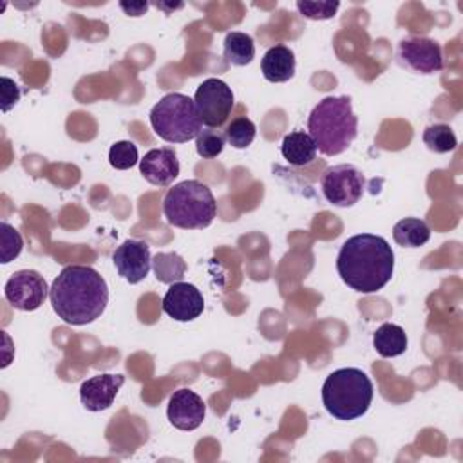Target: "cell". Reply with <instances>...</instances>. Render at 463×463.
Segmentation results:
<instances>
[{
    "label": "cell",
    "mask_w": 463,
    "mask_h": 463,
    "mask_svg": "<svg viewBox=\"0 0 463 463\" xmlns=\"http://www.w3.org/2000/svg\"><path fill=\"white\" fill-rule=\"evenodd\" d=\"M49 298L54 313L71 326H85L101 317L109 302L105 279L90 266H65L54 279Z\"/></svg>",
    "instance_id": "cell-1"
},
{
    "label": "cell",
    "mask_w": 463,
    "mask_h": 463,
    "mask_svg": "<svg viewBox=\"0 0 463 463\" xmlns=\"http://www.w3.org/2000/svg\"><path fill=\"white\" fill-rule=\"evenodd\" d=\"M336 271L351 289L376 293L392 277L394 251L380 235H353L338 251Z\"/></svg>",
    "instance_id": "cell-2"
},
{
    "label": "cell",
    "mask_w": 463,
    "mask_h": 463,
    "mask_svg": "<svg viewBox=\"0 0 463 463\" xmlns=\"http://www.w3.org/2000/svg\"><path fill=\"white\" fill-rule=\"evenodd\" d=\"M307 130L317 150L324 156H338L354 141L358 134V118L353 112L347 96H327L318 101L309 118Z\"/></svg>",
    "instance_id": "cell-3"
},
{
    "label": "cell",
    "mask_w": 463,
    "mask_h": 463,
    "mask_svg": "<svg viewBox=\"0 0 463 463\" xmlns=\"http://www.w3.org/2000/svg\"><path fill=\"white\" fill-rule=\"evenodd\" d=\"M373 382L356 367L333 371L322 385V403L326 411L342 421L364 416L373 402Z\"/></svg>",
    "instance_id": "cell-4"
},
{
    "label": "cell",
    "mask_w": 463,
    "mask_h": 463,
    "mask_svg": "<svg viewBox=\"0 0 463 463\" xmlns=\"http://www.w3.org/2000/svg\"><path fill=\"white\" fill-rule=\"evenodd\" d=\"M163 213L168 224L183 230L208 228L217 213L212 190L197 181L186 179L174 184L163 199Z\"/></svg>",
    "instance_id": "cell-5"
},
{
    "label": "cell",
    "mask_w": 463,
    "mask_h": 463,
    "mask_svg": "<svg viewBox=\"0 0 463 463\" xmlns=\"http://www.w3.org/2000/svg\"><path fill=\"white\" fill-rule=\"evenodd\" d=\"M154 132L168 143H186L201 132V119L192 98L172 92L163 96L150 110Z\"/></svg>",
    "instance_id": "cell-6"
},
{
    "label": "cell",
    "mask_w": 463,
    "mask_h": 463,
    "mask_svg": "<svg viewBox=\"0 0 463 463\" xmlns=\"http://www.w3.org/2000/svg\"><path fill=\"white\" fill-rule=\"evenodd\" d=\"M194 103L201 123L208 128H219L232 114L235 98L228 83L219 78H208L197 87Z\"/></svg>",
    "instance_id": "cell-7"
},
{
    "label": "cell",
    "mask_w": 463,
    "mask_h": 463,
    "mask_svg": "<svg viewBox=\"0 0 463 463\" xmlns=\"http://www.w3.org/2000/svg\"><path fill=\"white\" fill-rule=\"evenodd\" d=\"M365 179L362 172L353 165H336L322 175V194L327 203L347 208L360 201L364 194Z\"/></svg>",
    "instance_id": "cell-8"
},
{
    "label": "cell",
    "mask_w": 463,
    "mask_h": 463,
    "mask_svg": "<svg viewBox=\"0 0 463 463\" xmlns=\"http://www.w3.org/2000/svg\"><path fill=\"white\" fill-rule=\"evenodd\" d=\"M51 288H47L45 279L34 269H20L9 277L4 286L5 300L20 311H34L38 309Z\"/></svg>",
    "instance_id": "cell-9"
},
{
    "label": "cell",
    "mask_w": 463,
    "mask_h": 463,
    "mask_svg": "<svg viewBox=\"0 0 463 463\" xmlns=\"http://www.w3.org/2000/svg\"><path fill=\"white\" fill-rule=\"evenodd\" d=\"M400 61L420 74H434L443 69V54L438 42L423 36L402 40L398 45Z\"/></svg>",
    "instance_id": "cell-10"
},
{
    "label": "cell",
    "mask_w": 463,
    "mask_h": 463,
    "mask_svg": "<svg viewBox=\"0 0 463 463\" xmlns=\"http://www.w3.org/2000/svg\"><path fill=\"white\" fill-rule=\"evenodd\" d=\"M112 262L118 269V273L130 284L141 282L150 268H152V257L150 248L143 241L128 239L121 246L116 248L112 253Z\"/></svg>",
    "instance_id": "cell-11"
},
{
    "label": "cell",
    "mask_w": 463,
    "mask_h": 463,
    "mask_svg": "<svg viewBox=\"0 0 463 463\" xmlns=\"http://www.w3.org/2000/svg\"><path fill=\"white\" fill-rule=\"evenodd\" d=\"M204 309L201 291L188 282L170 284L163 297V311L177 322H190L197 318Z\"/></svg>",
    "instance_id": "cell-12"
},
{
    "label": "cell",
    "mask_w": 463,
    "mask_h": 463,
    "mask_svg": "<svg viewBox=\"0 0 463 463\" xmlns=\"http://www.w3.org/2000/svg\"><path fill=\"white\" fill-rule=\"evenodd\" d=\"M204 414L206 405L203 398L190 389H177L168 400V421L179 430H195L203 423Z\"/></svg>",
    "instance_id": "cell-13"
},
{
    "label": "cell",
    "mask_w": 463,
    "mask_h": 463,
    "mask_svg": "<svg viewBox=\"0 0 463 463\" xmlns=\"http://www.w3.org/2000/svg\"><path fill=\"white\" fill-rule=\"evenodd\" d=\"M123 382H125V378L121 374L105 373V374L90 376L80 387L81 405L92 412L109 409L114 403L116 394L121 389Z\"/></svg>",
    "instance_id": "cell-14"
},
{
    "label": "cell",
    "mask_w": 463,
    "mask_h": 463,
    "mask_svg": "<svg viewBox=\"0 0 463 463\" xmlns=\"http://www.w3.org/2000/svg\"><path fill=\"white\" fill-rule=\"evenodd\" d=\"M141 175L156 186H166L179 175V159L170 146L152 148L139 159Z\"/></svg>",
    "instance_id": "cell-15"
},
{
    "label": "cell",
    "mask_w": 463,
    "mask_h": 463,
    "mask_svg": "<svg viewBox=\"0 0 463 463\" xmlns=\"http://www.w3.org/2000/svg\"><path fill=\"white\" fill-rule=\"evenodd\" d=\"M262 76L271 83H284L295 74V54L286 45H273L260 61Z\"/></svg>",
    "instance_id": "cell-16"
},
{
    "label": "cell",
    "mask_w": 463,
    "mask_h": 463,
    "mask_svg": "<svg viewBox=\"0 0 463 463\" xmlns=\"http://www.w3.org/2000/svg\"><path fill=\"white\" fill-rule=\"evenodd\" d=\"M282 157L293 166L309 165L317 156V145L309 132L306 130H293L289 132L280 145Z\"/></svg>",
    "instance_id": "cell-17"
},
{
    "label": "cell",
    "mask_w": 463,
    "mask_h": 463,
    "mask_svg": "<svg viewBox=\"0 0 463 463\" xmlns=\"http://www.w3.org/2000/svg\"><path fill=\"white\" fill-rule=\"evenodd\" d=\"M373 345L380 356L394 358V356H400L405 353L407 335L400 326L385 322L374 331Z\"/></svg>",
    "instance_id": "cell-18"
},
{
    "label": "cell",
    "mask_w": 463,
    "mask_h": 463,
    "mask_svg": "<svg viewBox=\"0 0 463 463\" xmlns=\"http://www.w3.org/2000/svg\"><path fill=\"white\" fill-rule=\"evenodd\" d=\"M392 239L403 248H420L430 239V228L423 219L405 217L394 224Z\"/></svg>",
    "instance_id": "cell-19"
},
{
    "label": "cell",
    "mask_w": 463,
    "mask_h": 463,
    "mask_svg": "<svg viewBox=\"0 0 463 463\" xmlns=\"http://www.w3.org/2000/svg\"><path fill=\"white\" fill-rule=\"evenodd\" d=\"M255 56V43L253 38L246 33H239V31H232L226 34L224 38V58L228 63L237 65V67H244L248 63H251Z\"/></svg>",
    "instance_id": "cell-20"
},
{
    "label": "cell",
    "mask_w": 463,
    "mask_h": 463,
    "mask_svg": "<svg viewBox=\"0 0 463 463\" xmlns=\"http://www.w3.org/2000/svg\"><path fill=\"white\" fill-rule=\"evenodd\" d=\"M152 268L156 273V279L163 284H175L181 282L186 273V262L181 255L174 251H161L152 259Z\"/></svg>",
    "instance_id": "cell-21"
},
{
    "label": "cell",
    "mask_w": 463,
    "mask_h": 463,
    "mask_svg": "<svg viewBox=\"0 0 463 463\" xmlns=\"http://www.w3.org/2000/svg\"><path fill=\"white\" fill-rule=\"evenodd\" d=\"M423 143L427 145L429 150H432L436 154L452 152L458 146L456 134L452 132V128L449 125H443V123L429 125L423 130Z\"/></svg>",
    "instance_id": "cell-22"
},
{
    "label": "cell",
    "mask_w": 463,
    "mask_h": 463,
    "mask_svg": "<svg viewBox=\"0 0 463 463\" xmlns=\"http://www.w3.org/2000/svg\"><path fill=\"white\" fill-rule=\"evenodd\" d=\"M255 132H257V128L251 119L235 118V119H232V123H228V127L224 130V137L233 148H246L255 139Z\"/></svg>",
    "instance_id": "cell-23"
},
{
    "label": "cell",
    "mask_w": 463,
    "mask_h": 463,
    "mask_svg": "<svg viewBox=\"0 0 463 463\" xmlns=\"http://www.w3.org/2000/svg\"><path fill=\"white\" fill-rule=\"evenodd\" d=\"M24 241L16 228H13L9 222L2 221L0 224V262L7 264L14 260L22 251Z\"/></svg>",
    "instance_id": "cell-24"
},
{
    "label": "cell",
    "mask_w": 463,
    "mask_h": 463,
    "mask_svg": "<svg viewBox=\"0 0 463 463\" xmlns=\"http://www.w3.org/2000/svg\"><path fill=\"white\" fill-rule=\"evenodd\" d=\"M226 137L213 128H204L195 137V150L203 159H213L217 157L224 148Z\"/></svg>",
    "instance_id": "cell-25"
},
{
    "label": "cell",
    "mask_w": 463,
    "mask_h": 463,
    "mask_svg": "<svg viewBox=\"0 0 463 463\" xmlns=\"http://www.w3.org/2000/svg\"><path fill=\"white\" fill-rule=\"evenodd\" d=\"M139 159L137 146L132 141H118L109 150V163L116 170H128Z\"/></svg>",
    "instance_id": "cell-26"
},
{
    "label": "cell",
    "mask_w": 463,
    "mask_h": 463,
    "mask_svg": "<svg viewBox=\"0 0 463 463\" xmlns=\"http://www.w3.org/2000/svg\"><path fill=\"white\" fill-rule=\"evenodd\" d=\"M295 5L307 20H329L336 14L340 2H297Z\"/></svg>",
    "instance_id": "cell-27"
},
{
    "label": "cell",
    "mask_w": 463,
    "mask_h": 463,
    "mask_svg": "<svg viewBox=\"0 0 463 463\" xmlns=\"http://www.w3.org/2000/svg\"><path fill=\"white\" fill-rule=\"evenodd\" d=\"M20 99V89L14 83V80L2 76L0 78V105L2 112H9Z\"/></svg>",
    "instance_id": "cell-28"
},
{
    "label": "cell",
    "mask_w": 463,
    "mask_h": 463,
    "mask_svg": "<svg viewBox=\"0 0 463 463\" xmlns=\"http://www.w3.org/2000/svg\"><path fill=\"white\" fill-rule=\"evenodd\" d=\"M148 2H119V7L125 11L128 16H143L148 11Z\"/></svg>",
    "instance_id": "cell-29"
},
{
    "label": "cell",
    "mask_w": 463,
    "mask_h": 463,
    "mask_svg": "<svg viewBox=\"0 0 463 463\" xmlns=\"http://www.w3.org/2000/svg\"><path fill=\"white\" fill-rule=\"evenodd\" d=\"M154 5H156V7H157V9H163V11H166V13H170V11H174V9H181V7H183V5H184V4H181V2H179V4H174V5H172V4H163V2H154Z\"/></svg>",
    "instance_id": "cell-30"
}]
</instances>
